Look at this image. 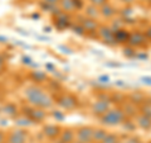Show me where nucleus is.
Here are the masks:
<instances>
[{
	"label": "nucleus",
	"instance_id": "79ce46f5",
	"mask_svg": "<svg viewBox=\"0 0 151 143\" xmlns=\"http://www.w3.org/2000/svg\"><path fill=\"white\" fill-rule=\"evenodd\" d=\"M4 67H5V65H4V62H0V74L3 72V70H4Z\"/></svg>",
	"mask_w": 151,
	"mask_h": 143
},
{
	"label": "nucleus",
	"instance_id": "bb28decb",
	"mask_svg": "<svg viewBox=\"0 0 151 143\" xmlns=\"http://www.w3.org/2000/svg\"><path fill=\"white\" fill-rule=\"evenodd\" d=\"M121 125L124 127V129L129 131V132H132V131H135L136 128H137V125H136V122L134 120V119H131V118H126Z\"/></svg>",
	"mask_w": 151,
	"mask_h": 143
},
{
	"label": "nucleus",
	"instance_id": "f704fd0d",
	"mask_svg": "<svg viewBox=\"0 0 151 143\" xmlns=\"http://www.w3.org/2000/svg\"><path fill=\"white\" fill-rule=\"evenodd\" d=\"M111 81L110 79V76H107V75H102L98 77V82H101V84H108Z\"/></svg>",
	"mask_w": 151,
	"mask_h": 143
},
{
	"label": "nucleus",
	"instance_id": "a19ab883",
	"mask_svg": "<svg viewBox=\"0 0 151 143\" xmlns=\"http://www.w3.org/2000/svg\"><path fill=\"white\" fill-rule=\"evenodd\" d=\"M116 85H117V86H121V88H124L125 86V82H124V81H121V80H119V81H116Z\"/></svg>",
	"mask_w": 151,
	"mask_h": 143
},
{
	"label": "nucleus",
	"instance_id": "c85d7f7f",
	"mask_svg": "<svg viewBox=\"0 0 151 143\" xmlns=\"http://www.w3.org/2000/svg\"><path fill=\"white\" fill-rule=\"evenodd\" d=\"M74 12H83L84 7H86V0H72Z\"/></svg>",
	"mask_w": 151,
	"mask_h": 143
},
{
	"label": "nucleus",
	"instance_id": "ea45409f",
	"mask_svg": "<svg viewBox=\"0 0 151 143\" xmlns=\"http://www.w3.org/2000/svg\"><path fill=\"white\" fill-rule=\"evenodd\" d=\"M45 3H48V4H52V5H58L60 0H44Z\"/></svg>",
	"mask_w": 151,
	"mask_h": 143
},
{
	"label": "nucleus",
	"instance_id": "7c9ffc66",
	"mask_svg": "<svg viewBox=\"0 0 151 143\" xmlns=\"http://www.w3.org/2000/svg\"><path fill=\"white\" fill-rule=\"evenodd\" d=\"M102 143H119V137L115 133H108L105 139L102 141Z\"/></svg>",
	"mask_w": 151,
	"mask_h": 143
},
{
	"label": "nucleus",
	"instance_id": "5701e85b",
	"mask_svg": "<svg viewBox=\"0 0 151 143\" xmlns=\"http://www.w3.org/2000/svg\"><path fill=\"white\" fill-rule=\"evenodd\" d=\"M107 134H108V132L105 129V128H94V131H93V141L102 142L106 138Z\"/></svg>",
	"mask_w": 151,
	"mask_h": 143
},
{
	"label": "nucleus",
	"instance_id": "9b49d317",
	"mask_svg": "<svg viewBox=\"0 0 151 143\" xmlns=\"http://www.w3.org/2000/svg\"><path fill=\"white\" fill-rule=\"evenodd\" d=\"M28 137V132L23 128H17L13 129L12 132H9V134L6 137L8 143H25Z\"/></svg>",
	"mask_w": 151,
	"mask_h": 143
},
{
	"label": "nucleus",
	"instance_id": "f3484780",
	"mask_svg": "<svg viewBox=\"0 0 151 143\" xmlns=\"http://www.w3.org/2000/svg\"><path fill=\"white\" fill-rule=\"evenodd\" d=\"M74 137H76V132L73 129H70V128H67V129L62 131V133L59 134V142L70 143V142H73Z\"/></svg>",
	"mask_w": 151,
	"mask_h": 143
},
{
	"label": "nucleus",
	"instance_id": "c03bdc74",
	"mask_svg": "<svg viewBox=\"0 0 151 143\" xmlns=\"http://www.w3.org/2000/svg\"><path fill=\"white\" fill-rule=\"evenodd\" d=\"M136 1H140V3H145V0H136Z\"/></svg>",
	"mask_w": 151,
	"mask_h": 143
},
{
	"label": "nucleus",
	"instance_id": "4c0bfd02",
	"mask_svg": "<svg viewBox=\"0 0 151 143\" xmlns=\"http://www.w3.org/2000/svg\"><path fill=\"white\" fill-rule=\"evenodd\" d=\"M119 1L124 4V7H132L136 0H119Z\"/></svg>",
	"mask_w": 151,
	"mask_h": 143
},
{
	"label": "nucleus",
	"instance_id": "6e6552de",
	"mask_svg": "<svg viewBox=\"0 0 151 143\" xmlns=\"http://www.w3.org/2000/svg\"><path fill=\"white\" fill-rule=\"evenodd\" d=\"M96 36L106 45H116L115 42V36H113V29L110 26H105L101 24L98 31L96 33Z\"/></svg>",
	"mask_w": 151,
	"mask_h": 143
},
{
	"label": "nucleus",
	"instance_id": "20e7f679",
	"mask_svg": "<svg viewBox=\"0 0 151 143\" xmlns=\"http://www.w3.org/2000/svg\"><path fill=\"white\" fill-rule=\"evenodd\" d=\"M76 22H78L84 29H86L87 34H93L96 36V33L100 28V23H98L97 19H92V18H88L86 15H77V19H74Z\"/></svg>",
	"mask_w": 151,
	"mask_h": 143
},
{
	"label": "nucleus",
	"instance_id": "1a4fd4ad",
	"mask_svg": "<svg viewBox=\"0 0 151 143\" xmlns=\"http://www.w3.org/2000/svg\"><path fill=\"white\" fill-rule=\"evenodd\" d=\"M111 109V101L108 99H97L92 104V114L94 117L101 118Z\"/></svg>",
	"mask_w": 151,
	"mask_h": 143
},
{
	"label": "nucleus",
	"instance_id": "4468645a",
	"mask_svg": "<svg viewBox=\"0 0 151 143\" xmlns=\"http://www.w3.org/2000/svg\"><path fill=\"white\" fill-rule=\"evenodd\" d=\"M60 133H62V129L57 124H45L43 127V134L47 138H50V139H53L55 137H59Z\"/></svg>",
	"mask_w": 151,
	"mask_h": 143
},
{
	"label": "nucleus",
	"instance_id": "4be33fe9",
	"mask_svg": "<svg viewBox=\"0 0 151 143\" xmlns=\"http://www.w3.org/2000/svg\"><path fill=\"white\" fill-rule=\"evenodd\" d=\"M58 7L62 9V12L68 13V14H73L74 13V8H73V1L72 0H60Z\"/></svg>",
	"mask_w": 151,
	"mask_h": 143
},
{
	"label": "nucleus",
	"instance_id": "412c9836",
	"mask_svg": "<svg viewBox=\"0 0 151 143\" xmlns=\"http://www.w3.org/2000/svg\"><path fill=\"white\" fill-rule=\"evenodd\" d=\"M15 123H17V124L20 127V128H23V127H29V125L35 124V123L33 122L32 119H29L28 117H25L24 114H20V115L15 117Z\"/></svg>",
	"mask_w": 151,
	"mask_h": 143
},
{
	"label": "nucleus",
	"instance_id": "aec40b11",
	"mask_svg": "<svg viewBox=\"0 0 151 143\" xmlns=\"http://www.w3.org/2000/svg\"><path fill=\"white\" fill-rule=\"evenodd\" d=\"M1 112L4 113V114H6V115H9V117H18V108H17V105L15 104H13V103H6L5 105L3 107V109H1Z\"/></svg>",
	"mask_w": 151,
	"mask_h": 143
},
{
	"label": "nucleus",
	"instance_id": "e433bc0d",
	"mask_svg": "<svg viewBox=\"0 0 151 143\" xmlns=\"http://www.w3.org/2000/svg\"><path fill=\"white\" fill-rule=\"evenodd\" d=\"M141 82L144 85H147V86H151V77L150 76H144V77H141Z\"/></svg>",
	"mask_w": 151,
	"mask_h": 143
},
{
	"label": "nucleus",
	"instance_id": "f03ea898",
	"mask_svg": "<svg viewBox=\"0 0 151 143\" xmlns=\"http://www.w3.org/2000/svg\"><path fill=\"white\" fill-rule=\"evenodd\" d=\"M98 119L106 127H117L124 123V120L126 119V115L124 110L121 109V107H117V108H111L106 114H103Z\"/></svg>",
	"mask_w": 151,
	"mask_h": 143
},
{
	"label": "nucleus",
	"instance_id": "c756f323",
	"mask_svg": "<svg viewBox=\"0 0 151 143\" xmlns=\"http://www.w3.org/2000/svg\"><path fill=\"white\" fill-rule=\"evenodd\" d=\"M124 55H125L126 57H129V58H136L137 51H136V48H132V47L127 46L126 48L124 50Z\"/></svg>",
	"mask_w": 151,
	"mask_h": 143
},
{
	"label": "nucleus",
	"instance_id": "72a5a7b5",
	"mask_svg": "<svg viewBox=\"0 0 151 143\" xmlns=\"http://www.w3.org/2000/svg\"><path fill=\"white\" fill-rule=\"evenodd\" d=\"M22 62L24 65H28V66H34V63H33V60L30 58V57H28V56H23L22 57Z\"/></svg>",
	"mask_w": 151,
	"mask_h": 143
},
{
	"label": "nucleus",
	"instance_id": "a878e982",
	"mask_svg": "<svg viewBox=\"0 0 151 143\" xmlns=\"http://www.w3.org/2000/svg\"><path fill=\"white\" fill-rule=\"evenodd\" d=\"M119 14L121 19H127V18H132L134 17V9L132 7H124L122 9L119 10Z\"/></svg>",
	"mask_w": 151,
	"mask_h": 143
},
{
	"label": "nucleus",
	"instance_id": "473e14b6",
	"mask_svg": "<svg viewBox=\"0 0 151 143\" xmlns=\"http://www.w3.org/2000/svg\"><path fill=\"white\" fill-rule=\"evenodd\" d=\"M52 117H53L57 122H62L65 119V114L63 112L60 110H53V113H52Z\"/></svg>",
	"mask_w": 151,
	"mask_h": 143
},
{
	"label": "nucleus",
	"instance_id": "ddd939ff",
	"mask_svg": "<svg viewBox=\"0 0 151 143\" xmlns=\"http://www.w3.org/2000/svg\"><path fill=\"white\" fill-rule=\"evenodd\" d=\"M121 109L124 110L126 118L134 119L140 114V109L137 108V105H135V104L131 103V101H127L126 104H124V105L121 107Z\"/></svg>",
	"mask_w": 151,
	"mask_h": 143
},
{
	"label": "nucleus",
	"instance_id": "0eeeda50",
	"mask_svg": "<svg viewBox=\"0 0 151 143\" xmlns=\"http://www.w3.org/2000/svg\"><path fill=\"white\" fill-rule=\"evenodd\" d=\"M147 45V39L144 34L142 31H132L130 33V38L127 42V46L132 47V48H139V47H145Z\"/></svg>",
	"mask_w": 151,
	"mask_h": 143
},
{
	"label": "nucleus",
	"instance_id": "b1692460",
	"mask_svg": "<svg viewBox=\"0 0 151 143\" xmlns=\"http://www.w3.org/2000/svg\"><path fill=\"white\" fill-rule=\"evenodd\" d=\"M70 31H72L74 34H77V36H87V32H86V29H84V28L79 24L78 22H73V24L70 26V28H69Z\"/></svg>",
	"mask_w": 151,
	"mask_h": 143
},
{
	"label": "nucleus",
	"instance_id": "cd10ccee",
	"mask_svg": "<svg viewBox=\"0 0 151 143\" xmlns=\"http://www.w3.org/2000/svg\"><path fill=\"white\" fill-rule=\"evenodd\" d=\"M57 7H58V5H52V4L45 3L44 0L39 1V8H40V10H42V12H47V13H49V14L53 13V12L55 10Z\"/></svg>",
	"mask_w": 151,
	"mask_h": 143
},
{
	"label": "nucleus",
	"instance_id": "c9c22d12",
	"mask_svg": "<svg viewBox=\"0 0 151 143\" xmlns=\"http://www.w3.org/2000/svg\"><path fill=\"white\" fill-rule=\"evenodd\" d=\"M142 32H144V34H145V37H146V39L151 41V26H147Z\"/></svg>",
	"mask_w": 151,
	"mask_h": 143
},
{
	"label": "nucleus",
	"instance_id": "2eb2a0df",
	"mask_svg": "<svg viewBox=\"0 0 151 143\" xmlns=\"http://www.w3.org/2000/svg\"><path fill=\"white\" fill-rule=\"evenodd\" d=\"M117 13H119V10H117L116 7L113 5V4H111V3H107L103 7L100 8V15L103 17V18H106V19L113 18Z\"/></svg>",
	"mask_w": 151,
	"mask_h": 143
},
{
	"label": "nucleus",
	"instance_id": "a18cd8bd",
	"mask_svg": "<svg viewBox=\"0 0 151 143\" xmlns=\"http://www.w3.org/2000/svg\"><path fill=\"white\" fill-rule=\"evenodd\" d=\"M150 143H151V142H150Z\"/></svg>",
	"mask_w": 151,
	"mask_h": 143
},
{
	"label": "nucleus",
	"instance_id": "f257e3e1",
	"mask_svg": "<svg viewBox=\"0 0 151 143\" xmlns=\"http://www.w3.org/2000/svg\"><path fill=\"white\" fill-rule=\"evenodd\" d=\"M23 95H24L28 104H30V105L35 107V108L44 109V110L50 109L54 104V100L52 99L50 95L47 93L43 88L37 84L27 86L23 90Z\"/></svg>",
	"mask_w": 151,
	"mask_h": 143
},
{
	"label": "nucleus",
	"instance_id": "6ab92c4d",
	"mask_svg": "<svg viewBox=\"0 0 151 143\" xmlns=\"http://www.w3.org/2000/svg\"><path fill=\"white\" fill-rule=\"evenodd\" d=\"M83 15H86L88 18H92V19H97L98 17H100V9L91 5V4H88V5H86L83 9Z\"/></svg>",
	"mask_w": 151,
	"mask_h": 143
},
{
	"label": "nucleus",
	"instance_id": "39448f33",
	"mask_svg": "<svg viewBox=\"0 0 151 143\" xmlns=\"http://www.w3.org/2000/svg\"><path fill=\"white\" fill-rule=\"evenodd\" d=\"M57 104L63 109V110H74L78 107V99L72 94H63L57 99Z\"/></svg>",
	"mask_w": 151,
	"mask_h": 143
},
{
	"label": "nucleus",
	"instance_id": "2f4dec72",
	"mask_svg": "<svg viewBox=\"0 0 151 143\" xmlns=\"http://www.w3.org/2000/svg\"><path fill=\"white\" fill-rule=\"evenodd\" d=\"M87 1H88V4H91V5H93V7H96V8L100 9L101 7L105 5V4L110 3V0H87Z\"/></svg>",
	"mask_w": 151,
	"mask_h": 143
},
{
	"label": "nucleus",
	"instance_id": "9d476101",
	"mask_svg": "<svg viewBox=\"0 0 151 143\" xmlns=\"http://www.w3.org/2000/svg\"><path fill=\"white\" fill-rule=\"evenodd\" d=\"M93 131L94 128L89 125H82L76 131V136L79 143H91L93 141Z\"/></svg>",
	"mask_w": 151,
	"mask_h": 143
},
{
	"label": "nucleus",
	"instance_id": "a211bd4d",
	"mask_svg": "<svg viewBox=\"0 0 151 143\" xmlns=\"http://www.w3.org/2000/svg\"><path fill=\"white\" fill-rule=\"evenodd\" d=\"M30 80L37 85H39L42 82L48 81V77H47V74L43 72V71H33V72H30Z\"/></svg>",
	"mask_w": 151,
	"mask_h": 143
},
{
	"label": "nucleus",
	"instance_id": "393cba45",
	"mask_svg": "<svg viewBox=\"0 0 151 143\" xmlns=\"http://www.w3.org/2000/svg\"><path fill=\"white\" fill-rule=\"evenodd\" d=\"M129 99H130L129 101L134 103L135 105H139V104H144V101H145V95L141 94V93H134V94L130 95Z\"/></svg>",
	"mask_w": 151,
	"mask_h": 143
},
{
	"label": "nucleus",
	"instance_id": "dca6fc26",
	"mask_svg": "<svg viewBox=\"0 0 151 143\" xmlns=\"http://www.w3.org/2000/svg\"><path fill=\"white\" fill-rule=\"evenodd\" d=\"M135 122H136V125L144 131H149L151 128V118L147 115H144L141 113L135 118Z\"/></svg>",
	"mask_w": 151,
	"mask_h": 143
},
{
	"label": "nucleus",
	"instance_id": "f8f14e48",
	"mask_svg": "<svg viewBox=\"0 0 151 143\" xmlns=\"http://www.w3.org/2000/svg\"><path fill=\"white\" fill-rule=\"evenodd\" d=\"M130 31L126 29V28H120V29L113 31V36H115V42L116 45H127L130 38Z\"/></svg>",
	"mask_w": 151,
	"mask_h": 143
},
{
	"label": "nucleus",
	"instance_id": "37998d69",
	"mask_svg": "<svg viewBox=\"0 0 151 143\" xmlns=\"http://www.w3.org/2000/svg\"><path fill=\"white\" fill-rule=\"evenodd\" d=\"M145 4H147V5H151V0H145Z\"/></svg>",
	"mask_w": 151,
	"mask_h": 143
},
{
	"label": "nucleus",
	"instance_id": "7ed1b4c3",
	"mask_svg": "<svg viewBox=\"0 0 151 143\" xmlns=\"http://www.w3.org/2000/svg\"><path fill=\"white\" fill-rule=\"evenodd\" d=\"M22 114H24L25 117L32 119L35 124L37 123L44 122L45 118H47V110L40 109V108H35V107L30 105V104H27V105H24L22 108Z\"/></svg>",
	"mask_w": 151,
	"mask_h": 143
},
{
	"label": "nucleus",
	"instance_id": "58836bf2",
	"mask_svg": "<svg viewBox=\"0 0 151 143\" xmlns=\"http://www.w3.org/2000/svg\"><path fill=\"white\" fill-rule=\"evenodd\" d=\"M6 139V134H5V132L4 131H0V143H4Z\"/></svg>",
	"mask_w": 151,
	"mask_h": 143
},
{
	"label": "nucleus",
	"instance_id": "423d86ee",
	"mask_svg": "<svg viewBox=\"0 0 151 143\" xmlns=\"http://www.w3.org/2000/svg\"><path fill=\"white\" fill-rule=\"evenodd\" d=\"M53 20H54V27L59 31H64V29H69L70 26L73 24V18H72V14H68V13H59L58 15L53 17Z\"/></svg>",
	"mask_w": 151,
	"mask_h": 143
}]
</instances>
